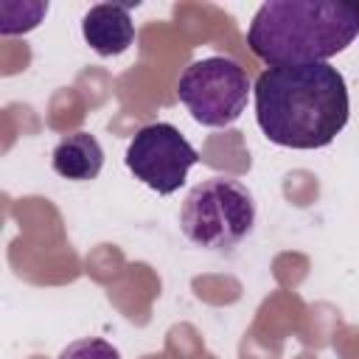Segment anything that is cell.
<instances>
[{
    "mask_svg": "<svg viewBox=\"0 0 359 359\" xmlns=\"http://www.w3.org/2000/svg\"><path fill=\"white\" fill-rule=\"evenodd\" d=\"M252 95L258 129L283 149L331 146L351 115L345 76L328 62L266 67L255 79Z\"/></svg>",
    "mask_w": 359,
    "mask_h": 359,
    "instance_id": "1",
    "label": "cell"
},
{
    "mask_svg": "<svg viewBox=\"0 0 359 359\" xmlns=\"http://www.w3.org/2000/svg\"><path fill=\"white\" fill-rule=\"evenodd\" d=\"M359 36V3L266 0L250 20L247 45L269 67L320 65Z\"/></svg>",
    "mask_w": 359,
    "mask_h": 359,
    "instance_id": "2",
    "label": "cell"
},
{
    "mask_svg": "<svg viewBox=\"0 0 359 359\" xmlns=\"http://www.w3.org/2000/svg\"><path fill=\"white\" fill-rule=\"evenodd\" d=\"M255 224V196L233 177H208L196 182L180 208L182 236L213 252L238 247Z\"/></svg>",
    "mask_w": 359,
    "mask_h": 359,
    "instance_id": "3",
    "label": "cell"
},
{
    "mask_svg": "<svg viewBox=\"0 0 359 359\" xmlns=\"http://www.w3.org/2000/svg\"><path fill=\"white\" fill-rule=\"evenodd\" d=\"M250 90L252 84L247 70L224 56L191 62L177 81V98L185 104L196 123L210 129H224L236 123L247 109Z\"/></svg>",
    "mask_w": 359,
    "mask_h": 359,
    "instance_id": "4",
    "label": "cell"
},
{
    "mask_svg": "<svg viewBox=\"0 0 359 359\" xmlns=\"http://www.w3.org/2000/svg\"><path fill=\"white\" fill-rule=\"evenodd\" d=\"M123 163L135 174V180H140L160 196H168L180 191V185H185L188 171L199 163V151L174 123L154 121L132 135Z\"/></svg>",
    "mask_w": 359,
    "mask_h": 359,
    "instance_id": "5",
    "label": "cell"
},
{
    "mask_svg": "<svg viewBox=\"0 0 359 359\" xmlns=\"http://www.w3.org/2000/svg\"><path fill=\"white\" fill-rule=\"evenodd\" d=\"M129 8L121 3H95L81 17V36L98 56H121L135 42Z\"/></svg>",
    "mask_w": 359,
    "mask_h": 359,
    "instance_id": "6",
    "label": "cell"
},
{
    "mask_svg": "<svg viewBox=\"0 0 359 359\" xmlns=\"http://www.w3.org/2000/svg\"><path fill=\"white\" fill-rule=\"evenodd\" d=\"M50 165L59 177L73 182H90L104 168V149L90 132H73L62 137L50 154Z\"/></svg>",
    "mask_w": 359,
    "mask_h": 359,
    "instance_id": "7",
    "label": "cell"
},
{
    "mask_svg": "<svg viewBox=\"0 0 359 359\" xmlns=\"http://www.w3.org/2000/svg\"><path fill=\"white\" fill-rule=\"evenodd\" d=\"M48 14V3L42 0H6L0 6V34L11 36V34H28L34 31L42 17Z\"/></svg>",
    "mask_w": 359,
    "mask_h": 359,
    "instance_id": "8",
    "label": "cell"
},
{
    "mask_svg": "<svg viewBox=\"0 0 359 359\" xmlns=\"http://www.w3.org/2000/svg\"><path fill=\"white\" fill-rule=\"evenodd\" d=\"M56 359H121V351L101 337H81L67 342Z\"/></svg>",
    "mask_w": 359,
    "mask_h": 359,
    "instance_id": "9",
    "label": "cell"
}]
</instances>
